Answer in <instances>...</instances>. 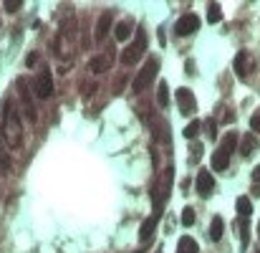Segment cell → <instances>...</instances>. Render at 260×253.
Returning <instances> with one entry per match:
<instances>
[{"instance_id": "cell-22", "label": "cell", "mask_w": 260, "mask_h": 253, "mask_svg": "<svg viewBox=\"0 0 260 253\" xmlns=\"http://www.w3.org/2000/svg\"><path fill=\"white\" fill-rule=\"evenodd\" d=\"M0 172H3V175L10 172V157H8V150H5L3 142H0Z\"/></svg>"}, {"instance_id": "cell-18", "label": "cell", "mask_w": 260, "mask_h": 253, "mask_svg": "<svg viewBox=\"0 0 260 253\" xmlns=\"http://www.w3.org/2000/svg\"><path fill=\"white\" fill-rule=\"evenodd\" d=\"M237 142H240L237 132H227L225 139H223V144H220V150H225L227 155H232V152H235V147H237Z\"/></svg>"}, {"instance_id": "cell-30", "label": "cell", "mask_w": 260, "mask_h": 253, "mask_svg": "<svg viewBox=\"0 0 260 253\" xmlns=\"http://www.w3.org/2000/svg\"><path fill=\"white\" fill-rule=\"evenodd\" d=\"M253 182H260V165L253 170Z\"/></svg>"}, {"instance_id": "cell-13", "label": "cell", "mask_w": 260, "mask_h": 253, "mask_svg": "<svg viewBox=\"0 0 260 253\" xmlns=\"http://www.w3.org/2000/svg\"><path fill=\"white\" fill-rule=\"evenodd\" d=\"M109 63H111V56H109V53H104V56H94V58H91V63H89V69H91L94 74H104L106 69H109Z\"/></svg>"}, {"instance_id": "cell-8", "label": "cell", "mask_w": 260, "mask_h": 253, "mask_svg": "<svg viewBox=\"0 0 260 253\" xmlns=\"http://www.w3.org/2000/svg\"><path fill=\"white\" fill-rule=\"evenodd\" d=\"M197 28H200V18L194 15V13L182 15L177 23H175V33H177V36H189V33H194Z\"/></svg>"}, {"instance_id": "cell-14", "label": "cell", "mask_w": 260, "mask_h": 253, "mask_svg": "<svg viewBox=\"0 0 260 253\" xmlns=\"http://www.w3.org/2000/svg\"><path fill=\"white\" fill-rule=\"evenodd\" d=\"M227 165H230V155L225 150H218V152L212 155V170L223 172V170H227Z\"/></svg>"}, {"instance_id": "cell-16", "label": "cell", "mask_w": 260, "mask_h": 253, "mask_svg": "<svg viewBox=\"0 0 260 253\" xmlns=\"http://www.w3.org/2000/svg\"><path fill=\"white\" fill-rule=\"evenodd\" d=\"M200 248H197V241L194 238H189V236H182L180 238V243H177V253H197Z\"/></svg>"}, {"instance_id": "cell-3", "label": "cell", "mask_w": 260, "mask_h": 253, "mask_svg": "<svg viewBox=\"0 0 260 253\" xmlns=\"http://www.w3.org/2000/svg\"><path fill=\"white\" fill-rule=\"evenodd\" d=\"M144 48H147V33L139 28V31H137V41H134L132 46H126V48L121 51V63H126V66H134V63H139Z\"/></svg>"}, {"instance_id": "cell-17", "label": "cell", "mask_w": 260, "mask_h": 253, "mask_svg": "<svg viewBox=\"0 0 260 253\" xmlns=\"http://www.w3.org/2000/svg\"><path fill=\"white\" fill-rule=\"evenodd\" d=\"M235 205H237V215H240V218H250V215H253V203H250V198L240 195Z\"/></svg>"}, {"instance_id": "cell-2", "label": "cell", "mask_w": 260, "mask_h": 253, "mask_svg": "<svg viewBox=\"0 0 260 253\" xmlns=\"http://www.w3.org/2000/svg\"><path fill=\"white\" fill-rule=\"evenodd\" d=\"M172 180H175V167H164V172L159 177V182L154 185V210H162V205L169 200V187H172Z\"/></svg>"}, {"instance_id": "cell-19", "label": "cell", "mask_w": 260, "mask_h": 253, "mask_svg": "<svg viewBox=\"0 0 260 253\" xmlns=\"http://www.w3.org/2000/svg\"><path fill=\"white\" fill-rule=\"evenodd\" d=\"M255 147H258V139H255L253 134H245V137H243V147H240L243 157H250V155L255 152Z\"/></svg>"}, {"instance_id": "cell-15", "label": "cell", "mask_w": 260, "mask_h": 253, "mask_svg": "<svg viewBox=\"0 0 260 253\" xmlns=\"http://www.w3.org/2000/svg\"><path fill=\"white\" fill-rule=\"evenodd\" d=\"M223 233H225V220H223L220 215H215L212 223H210V238H212V241H220Z\"/></svg>"}, {"instance_id": "cell-12", "label": "cell", "mask_w": 260, "mask_h": 253, "mask_svg": "<svg viewBox=\"0 0 260 253\" xmlns=\"http://www.w3.org/2000/svg\"><path fill=\"white\" fill-rule=\"evenodd\" d=\"M109 28H111V13H104L101 18H99V23H96V41L101 43V41L106 38V33H109Z\"/></svg>"}, {"instance_id": "cell-31", "label": "cell", "mask_w": 260, "mask_h": 253, "mask_svg": "<svg viewBox=\"0 0 260 253\" xmlns=\"http://www.w3.org/2000/svg\"><path fill=\"white\" fill-rule=\"evenodd\" d=\"M157 253H164V251H157Z\"/></svg>"}, {"instance_id": "cell-23", "label": "cell", "mask_w": 260, "mask_h": 253, "mask_svg": "<svg viewBox=\"0 0 260 253\" xmlns=\"http://www.w3.org/2000/svg\"><path fill=\"white\" fill-rule=\"evenodd\" d=\"M157 104H159L162 109L169 104V89H167V84H164V81L159 84V89H157Z\"/></svg>"}, {"instance_id": "cell-26", "label": "cell", "mask_w": 260, "mask_h": 253, "mask_svg": "<svg viewBox=\"0 0 260 253\" xmlns=\"http://www.w3.org/2000/svg\"><path fill=\"white\" fill-rule=\"evenodd\" d=\"M205 126H207V137H210V139H218V122H215V119H207Z\"/></svg>"}, {"instance_id": "cell-7", "label": "cell", "mask_w": 260, "mask_h": 253, "mask_svg": "<svg viewBox=\"0 0 260 253\" xmlns=\"http://www.w3.org/2000/svg\"><path fill=\"white\" fill-rule=\"evenodd\" d=\"M18 91H20V99H23V112H26L28 122H36V119H38V112H36V104H33V99H31V91H28L26 79L18 81Z\"/></svg>"}, {"instance_id": "cell-6", "label": "cell", "mask_w": 260, "mask_h": 253, "mask_svg": "<svg viewBox=\"0 0 260 253\" xmlns=\"http://www.w3.org/2000/svg\"><path fill=\"white\" fill-rule=\"evenodd\" d=\"M53 94V79L48 69H40V74L36 76V96L38 99H48Z\"/></svg>"}, {"instance_id": "cell-9", "label": "cell", "mask_w": 260, "mask_h": 253, "mask_svg": "<svg viewBox=\"0 0 260 253\" xmlns=\"http://www.w3.org/2000/svg\"><path fill=\"white\" fill-rule=\"evenodd\" d=\"M253 66H255V58H253L248 51H243V53L235 56V74L240 76V79H248V76L253 74Z\"/></svg>"}, {"instance_id": "cell-4", "label": "cell", "mask_w": 260, "mask_h": 253, "mask_svg": "<svg viewBox=\"0 0 260 253\" xmlns=\"http://www.w3.org/2000/svg\"><path fill=\"white\" fill-rule=\"evenodd\" d=\"M157 71H159V61L157 58H149L144 66H142V71L137 74V79H134V91H144L151 81H154V76H157Z\"/></svg>"}, {"instance_id": "cell-24", "label": "cell", "mask_w": 260, "mask_h": 253, "mask_svg": "<svg viewBox=\"0 0 260 253\" xmlns=\"http://www.w3.org/2000/svg\"><path fill=\"white\" fill-rule=\"evenodd\" d=\"M114 36H116L119 41H126L129 36H132V28H129L126 23H116V26H114Z\"/></svg>"}, {"instance_id": "cell-20", "label": "cell", "mask_w": 260, "mask_h": 253, "mask_svg": "<svg viewBox=\"0 0 260 253\" xmlns=\"http://www.w3.org/2000/svg\"><path fill=\"white\" fill-rule=\"evenodd\" d=\"M223 20V8L218 3H210L207 5V23H220Z\"/></svg>"}, {"instance_id": "cell-29", "label": "cell", "mask_w": 260, "mask_h": 253, "mask_svg": "<svg viewBox=\"0 0 260 253\" xmlns=\"http://www.w3.org/2000/svg\"><path fill=\"white\" fill-rule=\"evenodd\" d=\"M36 61H38V53H31V56L26 58V63H28V66H36Z\"/></svg>"}, {"instance_id": "cell-1", "label": "cell", "mask_w": 260, "mask_h": 253, "mask_svg": "<svg viewBox=\"0 0 260 253\" xmlns=\"http://www.w3.org/2000/svg\"><path fill=\"white\" fill-rule=\"evenodd\" d=\"M3 137L8 142V147L13 150H20V144H23V129H20V117L15 112V107L10 101L3 104Z\"/></svg>"}, {"instance_id": "cell-21", "label": "cell", "mask_w": 260, "mask_h": 253, "mask_svg": "<svg viewBox=\"0 0 260 253\" xmlns=\"http://www.w3.org/2000/svg\"><path fill=\"white\" fill-rule=\"evenodd\" d=\"M200 129H202V122H200V119H192V122L185 126V137H187V139H194V137L200 134Z\"/></svg>"}, {"instance_id": "cell-25", "label": "cell", "mask_w": 260, "mask_h": 253, "mask_svg": "<svg viewBox=\"0 0 260 253\" xmlns=\"http://www.w3.org/2000/svg\"><path fill=\"white\" fill-rule=\"evenodd\" d=\"M182 225H194V208H185L182 210Z\"/></svg>"}, {"instance_id": "cell-28", "label": "cell", "mask_w": 260, "mask_h": 253, "mask_svg": "<svg viewBox=\"0 0 260 253\" xmlns=\"http://www.w3.org/2000/svg\"><path fill=\"white\" fill-rule=\"evenodd\" d=\"M250 126H253V132H258V134H260V112H258V114H253Z\"/></svg>"}, {"instance_id": "cell-11", "label": "cell", "mask_w": 260, "mask_h": 253, "mask_svg": "<svg viewBox=\"0 0 260 253\" xmlns=\"http://www.w3.org/2000/svg\"><path fill=\"white\" fill-rule=\"evenodd\" d=\"M159 215H162V210H154V215H149L142 228H139V238L142 241H149L151 236H154V230H157V223H159Z\"/></svg>"}, {"instance_id": "cell-5", "label": "cell", "mask_w": 260, "mask_h": 253, "mask_svg": "<svg viewBox=\"0 0 260 253\" xmlns=\"http://www.w3.org/2000/svg\"><path fill=\"white\" fill-rule=\"evenodd\" d=\"M177 107H180V112L185 114V117H192L194 114V109H197V99H194V94H192V89H177Z\"/></svg>"}, {"instance_id": "cell-10", "label": "cell", "mask_w": 260, "mask_h": 253, "mask_svg": "<svg viewBox=\"0 0 260 253\" xmlns=\"http://www.w3.org/2000/svg\"><path fill=\"white\" fill-rule=\"evenodd\" d=\"M194 185H197V193H200L202 198H210L212 190H215V180H212V175H210L207 170H200V172H197V180H194Z\"/></svg>"}, {"instance_id": "cell-27", "label": "cell", "mask_w": 260, "mask_h": 253, "mask_svg": "<svg viewBox=\"0 0 260 253\" xmlns=\"http://www.w3.org/2000/svg\"><path fill=\"white\" fill-rule=\"evenodd\" d=\"M20 5H23V3H20V0H5V3H3V8H5L8 13H15Z\"/></svg>"}]
</instances>
